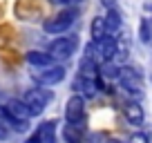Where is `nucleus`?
Returning <instances> with one entry per match:
<instances>
[{
    "label": "nucleus",
    "instance_id": "1",
    "mask_svg": "<svg viewBox=\"0 0 152 143\" xmlns=\"http://www.w3.org/2000/svg\"><path fill=\"white\" fill-rule=\"evenodd\" d=\"M0 114H2V119H5L16 132H25V130L29 128V119H31V114H29L27 105H25L23 101H18V98L7 101V103L0 107Z\"/></svg>",
    "mask_w": 152,
    "mask_h": 143
},
{
    "label": "nucleus",
    "instance_id": "2",
    "mask_svg": "<svg viewBox=\"0 0 152 143\" xmlns=\"http://www.w3.org/2000/svg\"><path fill=\"white\" fill-rule=\"evenodd\" d=\"M119 54V40L114 38V36H103L99 40H92V45L87 47V56L96 63V65H107L116 58Z\"/></svg>",
    "mask_w": 152,
    "mask_h": 143
},
{
    "label": "nucleus",
    "instance_id": "3",
    "mask_svg": "<svg viewBox=\"0 0 152 143\" xmlns=\"http://www.w3.org/2000/svg\"><path fill=\"white\" fill-rule=\"evenodd\" d=\"M116 81H119L121 90L130 96V101H139L143 96V76H141V69H137V67H119Z\"/></svg>",
    "mask_w": 152,
    "mask_h": 143
},
{
    "label": "nucleus",
    "instance_id": "4",
    "mask_svg": "<svg viewBox=\"0 0 152 143\" xmlns=\"http://www.w3.org/2000/svg\"><path fill=\"white\" fill-rule=\"evenodd\" d=\"M54 94L49 90H43V87H31V90H27L23 94V103L27 105V110L31 116H40L45 112V107H47L49 103H52Z\"/></svg>",
    "mask_w": 152,
    "mask_h": 143
},
{
    "label": "nucleus",
    "instance_id": "5",
    "mask_svg": "<svg viewBox=\"0 0 152 143\" xmlns=\"http://www.w3.org/2000/svg\"><path fill=\"white\" fill-rule=\"evenodd\" d=\"M76 18H78V9L67 7V9L58 11L56 16H52V18L45 20V23H43V29H45L47 34H65L67 29L76 23Z\"/></svg>",
    "mask_w": 152,
    "mask_h": 143
},
{
    "label": "nucleus",
    "instance_id": "6",
    "mask_svg": "<svg viewBox=\"0 0 152 143\" xmlns=\"http://www.w3.org/2000/svg\"><path fill=\"white\" fill-rule=\"evenodd\" d=\"M76 49H78V38L76 36H61V38L49 43L47 54L52 58H58V61H69L76 54Z\"/></svg>",
    "mask_w": 152,
    "mask_h": 143
},
{
    "label": "nucleus",
    "instance_id": "7",
    "mask_svg": "<svg viewBox=\"0 0 152 143\" xmlns=\"http://www.w3.org/2000/svg\"><path fill=\"white\" fill-rule=\"evenodd\" d=\"M65 121L72 128H83V121H85V101H83L81 94H74L65 103Z\"/></svg>",
    "mask_w": 152,
    "mask_h": 143
},
{
    "label": "nucleus",
    "instance_id": "8",
    "mask_svg": "<svg viewBox=\"0 0 152 143\" xmlns=\"http://www.w3.org/2000/svg\"><path fill=\"white\" fill-rule=\"evenodd\" d=\"M65 67L63 65H52V67H43V69L34 72V81L43 87H52V85H58V83L65 81Z\"/></svg>",
    "mask_w": 152,
    "mask_h": 143
},
{
    "label": "nucleus",
    "instance_id": "9",
    "mask_svg": "<svg viewBox=\"0 0 152 143\" xmlns=\"http://www.w3.org/2000/svg\"><path fill=\"white\" fill-rule=\"evenodd\" d=\"M56 141V121H45L31 132L27 143H54Z\"/></svg>",
    "mask_w": 152,
    "mask_h": 143
},
{
    "label": "nucleus",
    "instance_id": "10",
    "mask_svg": "<svg viewBox=\"0 0 152 143\" xmlns=\"http://www.w3.org/2000/svg\"><path fill=\"white\" fill-rule=\"evenodd\" d=\"M123 116H125V121H128L130 125H137V128L143 125V121H145V112H143L139 101H128V103H125Z\"/></svg>",
    "mask_w": 152,
    "mask_h": 143
},
{
    "label": "nucleus",
    "instance_id": "11",
    "mask_svg": "<svg viewBox=\"0 0 152 143\" xmlns=\"http://www.w3.org/2000/svg\"><path fill=\"white\" fill-rule=\"evenodd\" d=\"M27 63L31 67H36V69H43V67H52L54 65V58L49 56L47 52H38V49H31V52H27Z\"/></svg>",
    "mask_w": 152,
    "mask_h": 143
},
{
    "label": "nucleus",
    "instance_id": "12",
    "mask_svg": "<svg viewBox=\"0 0 152 143\" xmlns=\"http://www.w3.org/2000/svg\"><path fill=\"white\" fill-rule=\"evenodd\" d=\"M103 20H105V36H114V34L121 31L123 20H121V14L116 9H110L107 14L103 16Z\"/></svg>",
    "mask_w": 152,
    "mask_h": 143
},
{
    "label": "nucleus",
    "instance_id": "13",
    "mask_svg": "<svg viewBox=\"0 0 152 143\" xmlns=\"http://www.w3.org/2000/svg\"><path fill=\"white\" fill-rule=\"evenodd\" d=\"M101 83L96 81V78H87V76H78L74 81V90L76 92H85V96H94L96 92H99Z\"/></svg>",
    "mask_w": 152,
    "mask_h": 143
},
{
    "label": "nucleus",
    "instance_id": "14",
    "mask_svg": "<svg viewBox=\"0 0 152 143\" xmlns=\"http://www.w3.org/2000/svg\"><path fill=\"white\" fill-rule=\"evenodd\" d=\"M90 31H92V38H94V40H99V38L105 36V20H103V16H96V18L92 20Z\"/></svg>",
    "mask_w": 152,
    "mask_h": 143
},
{
    "label": "nucleus",
    "instance_id": "15",
    "mask_svg": "<svg viewBox=\"0 0 152 143\" xmlns=\"http://www.w3.org/2000/svg\"><path fill=\"white\" fill-rule=\"evenodd\" d=\"M141 40L143 43H150L152 40V25H150V20H141Z\"/></svg>",
    "mask_w": 152,
    "mask_h": 143
},
{
    "label": "nucleus",
    "instance_id": "16",
    "mask_svg": "<svg viewBox=\"0 0 152 143\" xmlns=\"http://www.w3.org/2000/svg\"><path fill=\"white\" fill-rule=\"evenodd\" d=\"M128 143H150V136H148L145 132H134Z\"/></svg>",
    "mask_w": 152,
    "mask_h": 143
},
{
    "label": "nucleus",
    "instance_id": "17",
    "mask_svg": "<svg viewBox=\"0 0 152 143\" xmlns=\"http://www.w3.org/2000/svg\"><path fill=\"white\" fill-rule=\"evenodd\" d=\"M52 2H58V5H67V7H72V5H78V2H83V0H52Z\"/></svg>",
    "mask_w": 152,
    "mask_h": 143
},
{
    "label": "nucleus",
    "instance_id": "18",
    "mask_svg": "<svg viewBox=\"0 0 152 143\" xmlns=\"http://www.w3.org/2000/svg\"><path fill=\"white\" fill-rule=\"evenodd\" d=\"M5 136H7V130L2 128V125H0V139H5Z\"/></svg>",
    "mask_w": 152,
    "mask_h": 143
},
{
    "label": "nucleus",
    "instance_id": "19",
    "mask_svg": "<svg viewBox=\"0 0 152 143\" xmlns=\"http://www.w3.org/2000/svg\"><path fill=\"white\" fill-rule=\"evenodd\" d=\"M110 143H121V141H110Z\"/></svg>",
    "mask_w": 152,
    "mask_h": 143
}]
</instances>
